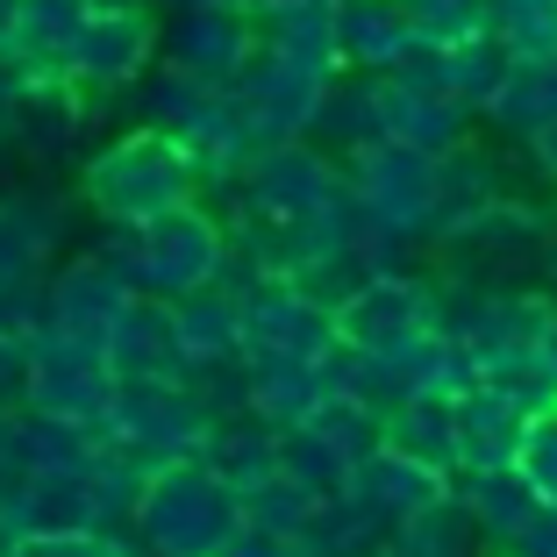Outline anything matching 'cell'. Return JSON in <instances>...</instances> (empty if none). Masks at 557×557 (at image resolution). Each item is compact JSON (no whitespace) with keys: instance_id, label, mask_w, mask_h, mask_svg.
I'll return each instance as SVG.
<instances>
[{"instance_id":"6da1fadb","label":"cell","mask_w":557,"mask_h":557,"mask_svg":"<svg viewBox=\"0 0 557 557\" xmlns=\"http://www.w3.org/2000/svg\"><path fill=\"white\" fill-rule=\"evenodd\" d=\"M465 508H472L486 550H508V543L543 515V500H536V486L522 479V465H515V472H472V486H465Z\"/></svg>"},{"instance_id":"7a4b0ae2","label":"cell","mask_w":557,"mask_h":557,"mask_svg":"<svg viewBox=\"0 0 557 557\" xmlns=\"http://www.w3.org/2000/svg\"><path fill=\"white\" fill-rule=\"evenodd\" d=\"M479 550H486V536H479L465 493H443L436 508L400 522V557H479Z\"/></svg>"},{"instance_id":"3957f363","label":"cell","mask_w":557,"mask_h":557,"mask_svg":"<svg viewBox=\"0 0 557 557\" xmlns=\"http://www.w3.org/2000/svg\"><path fill=\"white\" fill-rule=\"evenodd\" d=\"M493 122H500V129H515V136H529V144H536L543 129H557V58L550 65H515V79H508V94L493 100L486 108Z\"/></svg>"},{"instance_id":"277c9868","label":"cell","mask_w":557,"mask_h":557,"mask_svg":"<svg viewBox=\"0 0 557 557\" xmlns=\"http://www.w3.org/2000/svg\"><path fill=\"white\" fill-rule=\"evenodd\" d=\"M493 36L529 58V65H550L557 58V0H493Z\"/></svg>"},{"instance_id":"5b68a950","label":"cell","mask_w":557,"mask_h":557,"mask_svg":"<svg viewBox=\"0 0 557 557\" xmlns=\"http://www.w3.org/2000/svg\"><path fill=\"white\" fill-rule=\"evenodd\" d=\"M522 479L536 486L543 508H557V408L529 422V436H522Z\"/></svg>"},{"instance_id":"8992f818","label":"cell","mask_w":557,"mask_h":557,"mask_svg":"<svg viewBox=\"0 0 557 557\" xmlns=\"http://www.w3.org/2000/svg\"><path fill=\"white\" fill-rule=\"evenodd\" d=\"M500 557H557V508H543L536 522H529V529H522V536H515Z\"/></svg>"},{"instance_id":"52a82bcc","label":"cell","mask_w":557,"mask_h":557,"mask_svg":"<svg viewBox=\"0 0 557 557\" xmlns=\"http://www.w3.org/2000/svg\"><path fill=\"white\" fill-rule=\"evenodd\" d=\"M529 150H536V164H543V180L557 186V129H543V136H536V144H529Z\"/></svg>"},{"instance_id":"ba28073f","label":"cell","mask_w":557,"mask_h":557,"mask_svg":"<svg viewBox=\"0 0 557 557\" xmlns=\"http://www.w3.org/2000/svg\"><path fill=\"white\" fill-rule=\"evenodd\" d=\"M543 372H550V386H557V322H550V336H543Z\"/></svg>"},{"instance_id":"9c48e42d","label":"cell","mask_w":557,"mask_h":557,"mask_svg":"<svg viewBox=\"0 0 557 557\" xmlns=\"http://www.w3.org/2000/svg\"><path fill=\"white\" fill-rule=\"evenodd\" d=\"M543 272H550V278H557V236H550V264H543Z\"/></svg>"}]
</instances>
